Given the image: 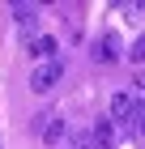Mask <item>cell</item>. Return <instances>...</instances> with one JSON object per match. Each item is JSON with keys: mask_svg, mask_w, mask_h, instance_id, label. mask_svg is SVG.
I'll return each mask as SVG.
<instances>
[{"mask_svg": "<svg viewBox=\"0 0 145 149\" xmlns=\"http://www.w3.org/2000/svg\"><path fill=\"white\" fill-rule=\"evenodd\" d=\"M137 115H141L137 94L132 90H115L111 94V107H107V119H111V124H137Z\"/></svg>", "mask_w": 145, "mask_h": 149, "instance_id": "obj_1", "label": "cell"}, {"mask_svg": "<svg viewBox=\"0 0 145 149\" xmlns=\"http://www.w3.org/2000/svg\"><path fill=\"white\" fill-rule=\"evenodd\" d=\"M60 77H64V64H60V60H51V64H34L30 90H34V94H51V90L60 85Z\"/></svg>", "mask_w": 145, "mask_h": 149, "instance_id": "obj_2", "label": "cell"}, {"mask_svg": "<svg viewBox=\"0 0 145 149\" xmlns=\"http://www.w3.org/2000/svg\"><path fill=\"white\" fill-rule=\"evenodd\" d=\"M34 132L47 141V145H56V141H64V132H68V124H64V115H56V111H43V115H34Z\"/></svg>", "mask_w": 145, "mask_h": 149, "instance_id": "obj_3", "label": "cell"}, {"mask_svg": "<svg viewBox=\"0 0 145 149\" xmlns=\"http://www.w3.org/2000/svg\"><path fill=\"white\" fill-rule=\"evenodd\" d=\"M26 51H30L34 64H51V60H56V51H60V43H56L51 34H34L30 43H26Z\"/></svg>", "mask_w": 145, "mask_h": 149, "instance_id": "obj_4", "label": "cell"}, {"mask_svg": "<svg viewBox=\"0 0 145 149\" xmlns=\"http://www.w3.org/2000/svg\"><path fill=\"white\" fill-rule=\"evenodd\" d=\"M94 60L98 64H111V60H120V34L115 30H107V34L94 38Z\"/></svg>", "mask_w": 145, "mask_h": 149, "instance_id": "obj_5", "label": "cell"}, {"mask_svg": "<svg viewBox=\"0 0 145 149\" xmlns=\"http://www.w3.org/2000/svg\"><path fill=\"white\" fill-rule=\"evenodd\" d=\"M13 22H17V30L26 34V43L34 38V26H39V9L34 4H13Z\"/></svg>", "mask_w": 145, "mask_h": 149, "instance_id": "obj_6", "label": "cell"}, {"mask_svg": "<svg viewBox=\"0 0 145 149\" xmlns=\"http://www.w3.org/2000/svg\"><path fill=\"white\" fill-rule=\"evenodd\" d=\"M90 145H94V149H115V124L107 119V115L90 128Z\"/></svg>", "mask_w": 145, "mask_h": 149, "instance_id": "obj_7", "label": "cell"}, {"mask_svg": "<svg viewBox=\"0 0 145 149\" xmlns=\"http://www.w3.org/2000/svg\"><path fill=\"white\" fill-rule=\"evenodd\" d=\"M64 149H94L90 145V132H73V136L64 141Z\"/></svg>", "mask_w": 145, "mask_h": 149, "instance_id": "obj_8", "label": "cell"}, {"mask_svg": "<svg viewBox=\"0 0 145 149\" xmlns=\"http://www.w3.org/2000/svg\"><path fill=\"white\" fill-rule=\"evenodd\" d=\"M120 13L128 17V22H137V17L145 13V4H141V0H128V4H120Z\"/></svg>", "mask_w": 145, "mask_h": 149, "instance_id": "obj_9", "label": "cell"}, {"mask_svg": "<svg viewBox=\"0 0 145 149\" xmlns=\"http://www.w3.org/2000/svg\"><path fill=\"white\" fill-rule=\"evenodd\" d=\"M128 60H132V64H145V34L137 38L132 47H128Z\"/></svg>", "mask_w": 145, "mask_h": 149, "instance_id": "obj_10", "label": "cell"}, {"mask_svg": "<svg viewBox=\"0 0 145 149\" xmlns=\"http://www.w3.org/2000/svg\"><path fill=\"white\" fill-rule=\"evenodd\" d=\"M137 132H141V141H145V107H141V115H137Z\"/></svg>", "mask_w": 145, "mask_h": 149, "instance_id": "obj_11", "label": "cell"}, {"mask_svg": "<svg viewBox=\"0 0 145 149\" xmlns=\"http://www.w3.org/2000/svg\"><path fill=\"white\" fill-rule=\"evenodd\" d=\"M0 149H4V145H0Z\"/></svg>", "mask_w": 145, "mask_h": 149, "instance_id": "obj_12", "label": "cell"}]
</instances>
